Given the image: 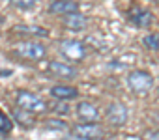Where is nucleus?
I'll use <instances>...</instances> for the list:
<instances>
[{"label": "nucleus", "instance_id": "ddd939ff", "mask_svg": "<svg viewBox=\"0 0 159 140\" xmlns=\"http://www.w3.org/2000/svg\"><path fill=\"white\" fill-rule=\"evenodd\" d=\"M13 34H25V36H36V37H41V36H47L49 32L45 28H39L36 24H21V26H15L13 28Z\"/></svg>", "mask_w": 159, "mask_h": 140}, {"label": "nucleus", "instance_id": "423d86ee", "mask_svg": "<svg viewBox=\"0 0 159 140\" xmlns=\"http://www.w3.org/2000/svg\"><path fill=\"white\" fill-rule=\"evenodd\" d=\"M129 118V110L122 105V103H111L107 107V120L114 125V127H120L127 121Z\"/></svg>", "mask_w": 159, "mask_h": 140}, {"label": "nucleus", "instance_id": "39448f33", "mask_svg": "<svg viewBox=\"0 0 159 140\" xmlns=\"http://www.w3.org/2000/svg\"><path fill=\"white\" fill-rule=\"evenodd\" d=\"M73 134L79 138H86V140H96L103 136V129L96 121H83L79 125H73Z\"/></svg>", "mask_w": 159, "mask_h": 140}, {"label": "nucleus", "instance_id": "dca6fc26", "mask_svg": "<svg viewBox=\"0 0 159 140\" xmlns=\"http://www.w3.org/2000/svg\"><path fill=\"white\" fill-rule=\"evenodd\" d=\"M144 47L152 49V50H159V34H148L142 37Z\"/></svg>", "mask_w": 159, "mask_h": 140}, {"label": "nucleus", "instance_id": "a211bd4d", "mask_svg": "<svg viewBox=\"0 0 159 140\" xmlns=\"http://www.w3.org/2000/svg\"><path fill=\"white\" fill-rule=\"evenodd\" d=\"M10 4L19 10H30V8H34L36 0H10Z\"/></svg>", "mask_w": 159, "mask_h": 140}, {"label": "nucleus", "instance_id": "7ed1b4c3", "mask_svg": "<svg viewBox=\"0 0 159 140\" xmlns=\"http://www.w3.org/2000/svg\"><path fill=\"white\" fill-rule=\"evenodd\" d=\"M15 52L21 56V58H26V60H32V62H38L45 56V47L41 43H36V41H23L15 47Z\"/></svg>", "mask_w": 159, "mask_h": 140}, {"label": "nucleus", "instance_id": "9b49d317", "mask_svg": "<svg viewBox=\"0 0 159 140\" xmlns=\"http://www.w3.org/2000/svg\"><path fill=\"white\" fill-rule=\"evenodd\" d=\"M51 95H52L56 101H69V99H73V97L79 95V90L73 88V86H64V84H60V86H52V88H51Z\"/></svg>", "mask_w": 159, "mask_h": 140}, {"label": "nucleus", "instance_id": "f03ea898", "mask_svg": "<svg viewBox=\"0 0 159 140\" xmlns=\"http://www.w3.org/2000/svg\"><path fill=\"white\" fill-rule=\"evenodd\" d=\"M127 84L135 94H146V92H150L153 88V77L148 71L137 69V71H131L127 75Z\"/></svg>", "mask_w": 159, "mask_h": 140}, {"label": "nucleus", "instance_id": "6ab92c4d", "mask_svg": "<svg viewBox=\"0 0 159 140\" xmlns=\"http://www.w3.org/2000/svg\"><path fill=\"white\" fill-rule=\"evenodd\" d=\"M144 138L146 140H159V131H148L144 134Z\"/></svg>", "mask_w": 159, "mask_h": 140}, {"label": "nucleus", "instance_id": "6e6552de", "mask_svg": "<svg viewBox=\"0 0 159 140\" xmlns=\"http://www.w3.org/2000/svg\"><path fill=\"white\" fill-rule=\"evenodd\" d=\"M127 17H129V21H131L135 26H139V28H146V26H150L152 21H153L152 13H150L148 10H144V8H133Z\"/></svg>", "mask_w": 159, "mask_h": 140}, {"label": "nucleus", "instance_id": "f257e3e1", "mask_svg": "<svg viewBox=\"0 0 159 140\" xmlns=\"http://www.w3.org/2000/svg\"><path fill=\"white\" fill-rule=\"evenodd\" d=\"M15 105L19 108H23V110H26V112H32V114H45L47 108H49L47 103L39 95H36L32 92H26V90H19L17 92Z\"/></svg>", "mask_w": 159, "mask_h": 140}, {"label": "nucleus", "instance_id": "f8f14e48", "mask_svg": "<svg viewBox=\"0 0 159 140\" xmlns=\"http://www.w3.org/2000/svg\"><path fill=\"white\" fill-rule=\"evenodd\" d=\"M64 24L69 28V30H83L86 24H88V19L84 15H81L79 11H73V13H67L64 17Z\"/></svg>", "mask_w": 159, "mask_h": 140}, {"label": "nucleus", "instance_id": "20e7f679", "mask_svg": "<svg viewBox=\"0 0 159 140\" xmlns=\"http://www.w3.org/2000/svg\"><path fill=\"white\" fill-rule=\"evenodd\" d=\"M60 50H62V54H64L66 58H69V60H73V62H81V60H84V56H86L84 45H83L81 41H77V39H64V41L60 43Z\"/></svg>", "mask_w": 159, "mask_h": 140}, {"label": "nucleus", "instance_id": "2eb2a0df", "mask_svg": "<svg viewBox=\"0 0 159 140\" xmlns=\"http://www.w3.org/2000/svg\"><path fill=\"white\" fill-rule=\"evenodd\" d=\"M43 127H45V131H64V129H67V123L62 120H47V121H43Z\"/></svg>", "mask_w": 159, "mask_h": 140}, {"label": "nucleus", "instance_id": "aec40b11", "mask_svg": "<svg viewBox=\"0 0 159 140\" xmlns=\"http://www.w3.org/2000/svg\"><path fill=\"white\" fill-rule=\"evenodd\" d=\"M0 23H4V17H2V15H0Z\"/></svg>", "mask_w": 159, "mask_h": 140}, {"label": "nucleus", "instance_id": "0eeeda50", "mask_svg": "<svg viewBox=\"0 0 159 140\" xmlns=\"http://www.w3.org/2000/svg\"><path fill=\"white\" fill-rule=\"evenodd\" d=\"M75 112L81 121H98V118H99V110L96 108V105H92L88 101H81L77 105Z\"/></svg>", "mask_w": 159, "mask_h": 140}, {"label": "nucleus", "instance_id": "f3484780", "mask_svg": "<svg viewBox=\"0 0 159 140\" xmlns=\"http://www.w3.org/2000/svg\"><path fill=\"white\" fill-rule=\"evenodd\" d=\"M11 129H13V121H11L4 112H0V133H2V134H8Z\"/></svg>", "mask_w": 159, "mask_h": 140}, {"label": "nucleus", "instance_id": "4468645a", "mask_svg": "<svg viewBox=\"0 0 159 140\" xmlns=\"http://www.w3.org/2000/svg\"><path fill=\"white\" fill-rule=\"evenodd\" d=\"M13 118H15V121L19 123V125H23V127H34V123H36V120H34V114L32 112H26V110H23V108H15L13 110Z\"/></svg>", "mask_w": 159, "mask_h": 140}, {"label": "nucleus", "instance_id": "1a4fd4ad", "mask_svg": "<svg viewBox=\"0 0 159 140\" xmlns=\"http://www.w3.org/2000/svg\"><path fill=\"white\" fill-rule=\"evenodd\" d=\"M49 71L54 75V77H58V79H75L77 77V69H73L71 65H67V63H64V62H51L49 63Z\"/></svg>", "mask_w": 159, "mask_h": 140}, {"label": "nucleus", "instance_id": "9d476101", "mask_svg": "<svg viewBox=\"0 0 159 140\" xmlns=\"http://www.w3.org/2000/svg\"><path fill=\"white\" fill-rule=\"evenodd\" d=\"M77 10H79V4L73 2V0H54L49 6V11L54 15H67V13H73Z\"/></svg>", "mask_w": 159, "mask_h": 140}]
</instances>
